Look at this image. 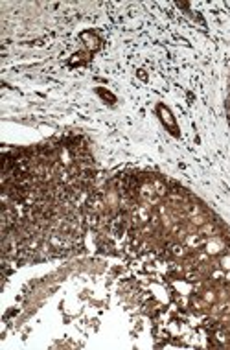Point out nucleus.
I'll return each instance as SVG.
<instances>
[{
    "mask_svg": "<svg viewBox=\"0 0 230 350\" xmlns=\"http://www.w3.org/2000/svg\"><path fill=\"white\" fill-rule=\"evenodd\" d=\"M158 115H160V120L164 122L166 127H168V129L171 131V135L179 136L177 123H175V120H173V117H171V113H170L168 109H166L164 105H158Z\"/></svg>",
    "mask_w": 230,
    "mask_h": 350,
    "instance_id": "f257e3e1",
    "label": "nucleus"
}]
</instances>
